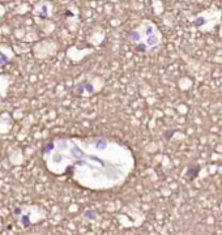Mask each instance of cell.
Wrapping results in <instances>:
<instances>
[{"instance_id": "7a4b0ae2", "label": "cell", "mask_w": 222, "mask_h": 235, "mask_svg": "<svg viewBox=\"0 0 222 235\" xmlns=\"http://www.w3.org/2000/svg\"><path fill=\"white\" fill-rule=\"evenodd\" d=\"M203 24H205V18H204V17H197V18L193 21V25H195V26H201Z\"/></svg>"}, {"instance_id": "6da1fadb", "label": "cell", "mask_w": 222, "mask_h": 235, "mask_svg": "<svg viewBox=\"0 0 222 235\" xmlns=\"http://www.w3.org/2000/svg\"><path fill=\"white\" fill-rule=\"evenodd\" d=\"M199 170H200V167H199V166L191 167V169L187 171V176L190 178V179H193V178H195V176H196L197 174H199Z\"/></svg>"}]
</instances>
